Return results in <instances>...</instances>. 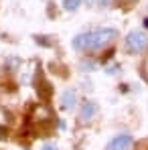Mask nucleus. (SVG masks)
Here are the masks:
<instances>
[{
	"label": "nucleus",
	"instance_id": "8",
	"mask_svg": "<svg viewBox=\"0 0 148 150\" xmlns=\"http://www.w3.org/2000/svg\"><path fill=\"white\" fill-rule=\"evenodd\" d=\"M81 69L83 71H93L96 69V63L93 61H85V63H81Z\"/></svg>",
	"mask_w": 148,
	"mask_h": 150
},
{
	"label": "nucleus",
	"instance_id": "1",
	"mask_svg": "<svg viewBox=\"0 0 148 150\" xmlns=\"http://www.w3.org/2000/svg\"><path fill=\"white\" fill-rule=\"evenodd\" d=\"M118 30L112 26L106 28H98V30H89V33H81L73 39V49L75 51H93V49H101L106 45H110L116 39Z\"/></svg>",
	"mask_w": 148,
	"mask_h": 150
},
{
	"label": "nucleus",
	"instance_id": "2",
	"mask_svg": "<svg viewBox=\"0 0 148 150\" xmlns=\"http://www.w3.org/2000/svg\"><path fill=\"white\" fill-rule=\"evenodd\" d=\"M148 47V37L140 30H134L126 37V49L130 53H142Z\"/></svg>",
	"mask_w": 148,
	"mask_h": 150
},
{
	"label": "nucleus",
	"instance_id": "11",
	"mask_svg": "<svg viewBox=\"0 0 148 150\" xmlns=\"http://www.w3.org/2000/svg\"><path fill=\"white\" fill-rule=\"evenodd\" d=\"M144 71H146V77H148V59H146V63H144Z\"/></svg>",
	"mask_w": 148,
	"mask_h": 150
},
{
	"label": "nucleus",
	"instance_id": "4",
	"mask_svg": "<svg viewBox=\"0 0 148 150\" xmlns=\"http://www.w3.org/2000/svg\"><path fill=\"white\" fill-rule=\"evenodd\" d=\"M132 146H134V138L130 134H118L116 138L110 140L108 150H132Z\"/></svg>",
	"mask_w": 148,
	"mask_h": 150
},
{
	"label": "nucleus",
	"instance_id": "7",
	"mask_svg": "<svg viewBox=\"0 0 148 150\" xmlns=\"http://www.w3.org/2000/svg\"><path fill=\"white\" fill-rule=\"evenodd\" d=\"M79 4H81V0H63L65 10H75V8H79Z\"/></svg>",
	"mask_w": 148,
	"mask_h": 150
},
{
	"label": "nucleus",
	"instance_id": "3",
	"mask_svg": "<svg viewBox=\"0 0 148 150\" xmlns=\"http://www.w3.org/2000/svg\"><path fill=\"white\" fill-rule=\"evenodd\" d=\"M35 89H37V96H39V100H49L51 93H53V87H51V83H47V79L43 77V71L41 69H37V75H35Z\"/></svg>",
	"mask_w": 148,
	"mask_h": 150
},
{
	"label": "nucleus",
	"instance_id": "9",
	"mask_svg": "<svg viewBox=\"0 0 148 150\" xmlns=\"http://www.w3.org/2000/svg\"><path fill=\"white\" fill-rule=\"evenodd\" d=\"M41 150H59V148H57V144H55V142H49V144H45Z\"/></svg>",
	"mask_w": 148,
	"mask_h": 150
},
{
	"label": "nucleus",
	"instance_id": "5",
	"mask_svg": "<svg viewBox=\"0 0 148 150\" xmlns=\"http://www.w3.org/2000/svg\"><path fill=\"white\" fill-rule=\"evenodd\" d=\"M98 112H99V105L96 103V101H85L83 105H81V112H79V120L81 122H91L96 116H98Z\"/></svg>",
	"mask_w": 148,
	"mask_h": 150
},
{
	"label": "nucleus",
	"instance_id": "6",
	"mask_svg": "<svg viewBox=\"0 0 148 150\" xmlns=\"http://www.w3.org/2000/svg\"><path fill=\"white\" fill-rule=\"evenodd\" d=\"M75 101H77V93H75V89H73V87L65 89L63 96H61V108H63V110H73Z\"/></svg>",
	"mask_w": 148,
	"mask_h": 150
},
{
	"label": "nucleus",
	"instance_id": "12",
	"mask_svg": "<svg viewBox=\"0 0 148 150\" xmlns=\"http://www.w3.org/2000/svg\"><path fill=\"white\" fill-rule=\"evenodd\" d=\"M144 26H148V18H144Z\"/></svg>",
	"mask_w": 148,
	"mask_h": 150
},
{
	"label": "nucleus",
	"instance_id": "10",
	"mask_svg": "<svg viewBox=\"0 0 148 150\" xmlns=\"http://www.w3.org/2000/svg\"><path fill=\"white\" fill-rule=\"evenodd\" d=\"M110 4H112V0H98V6H101V8H106Z\"/></svg>",
	"mask_w": 148,
	"mask_h": 150
}]
</instances>
